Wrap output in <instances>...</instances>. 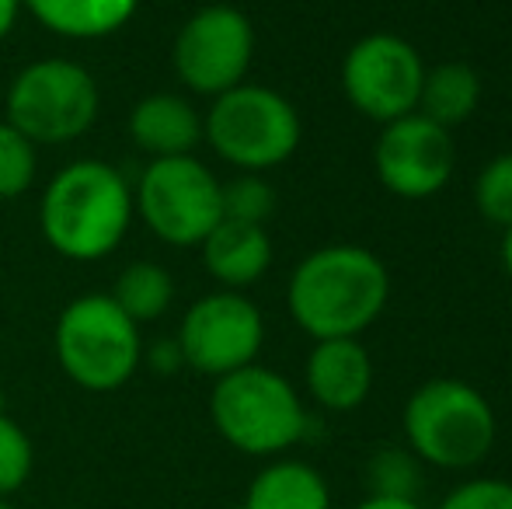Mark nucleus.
I'll return each instance as SVG.
<instances>
[{"label":"nucleus","mask_w":512,"mask_h":509,"mask_svg":"<svg viewBox=\"0 0 512 509\" xmlns=\"http://www.w3.org/2000/svg\"><path fill=\"white\" fill-rule=\"evenodd\" d=\"M474 206H478L481 220L495 227L512 224V154H499L478 171L474 182Z\"/></svg>","instance_id":"23"},{"label":"nucleus","mask_w":512,"mask_h":509,"mask_svg":"<svg viewBox=\"0 0 512 509\" xmlns=\"http://www.w3.org/2000/svg\"><path fill=\"white\" fill-rule=\"evenodd\" d=\"M108 297L119 304V311L126 314L136 325H150V321L164 318L171 311V300H175V279L164 269L161 262H129L126 269L115 276V286Z\"/></svg>","instance_id":"19"},{"label":"nucleus","mask_w":512,"mask_h":509,"mask_svg":"<svg viewBox=\"0 0 512 509\" xmlns=\"http://www.w3.org/2000/svg\"><path fill=\"white\" fill-rule=\"evenodd\" d=\"M39 175V147L0 119V203H14Z\"/></svg>","instance_id":"21"},{"label":"nucleus","mask_w":512,"mask_h":509,"mask_svg":"<svg viewBox=\"0 0 512 509\" xmlns=\"http://www.w3.org/2000/svg\"><path fill=\"white\" fill-rule=\"evenodd\" d=\"M300 116L293 102L265 84H237L213 98L203 116V140L237 175H265L300 147Z\"/></svg>","instance_id":"6"},{"label":"nucleus","mask_w":512,"mask_h":509,"mask_svg":"<svg viewBox=\"0 0 512 509\" xmlns=\"http://www.w3.org/2000/svg\"><path fill=\"white\" fill-rule=\"evenodd\" d=\"M391 276L370 248L324 245L293 269L286 307L314 342L359 339L384 314Z\"/></svg>","instance_id":"1"},{"label":"nucleus","mask_w":512,"mask_h":509,"mask_svg":"<svg viewBox=\"0 0 512 509\" xmlns=\"http://www.w3.org/2000/svg\"><path fill=\"white\" fill-rule=\"evenodd\" d=\"M35 471V447L18 419L0 408V499H11L28 485Z\"/></svg>","instance_id":"22"},{"label":"nucleus","mask_w":512,"mask_h":509,"mask_svg":"<svg viewBox=\"0 0 512 509\" xmlns=\"http://www.w3.org/2000/svg\"><path fill=\"white\" fill-rule=\"evenodd\" d=\"M56 363L81 391L112 394L143 367L140 325L119 311L108 293H81L56 318Z\"/></svg>","instance_id":"5"},{"label":"nucleus","mask_w":512,"mask_h":509,"mask_svg":"<svg viewBox=\"0 0 512 509\" xmlns=\"http://www.w3.org/2000/svg\"><path fill=\"white\" fill-rule=\"evenodd\" d=\"M307 394L324 412H356L373 391V360L359 339L314 342L304 367Z\"/></svg>","instance_id":"13"},{"label":"nucleus","mask_w":512,"mask_h":509,"mask_svg":"<svg viewBox=\"0 0 512 509\" xmlns=\"http://www.w3.org/2000/svg\"><path fill=\"white\" fill-rule=\"evenodd\" d=\"M21 11H25V4H21V0H0V42H4L7 35L14 32Z\"/></svg>","instance_id":"28"},{"label":"nucleus","mask_w":512,"mask_h":509,"mask_svg":"<svg viewBox=\"0 0 512 509\" xmlns=\"http://www.w3.org/2000/svg\"><path fill=\"white\" fill-rule=\"evenodd\" d=\"M377 178L387 192L398 199H432L446 189L457 164L450 129L436 126L422 112L394 119L384 126L377 147H373Z\"/></svg>","instance_id":"12"},{"label":"nucleus","mask_w":512,"mask_h":509,"mask_svg":"<svg viewBox=\"0 0 512 509\" xmlns=\"http://www.w3.org/2000/svg\"><path fill=\"white\" fill-rule=\"evenodd\" d=\"M143 363H147L150 370H157V374H175V370H182V349H178L175 339H161L154 342L150 349H143Z\"/></svg>","instance_id":"26"},{"label":"nucleus","mask_w":512,"mask_h":509,"mask_svg":"<svg viewBox=\"0 0 512 509\" xmlns=\"http://www.w3.org/2000/svg\"><path fill=\"white\" fill-rule=\"evenodd\" d=\"M478 102H481L478 70L453 60V63H439V67L425 70L415 112H422V116L432 119L436 126L453 129L474 116Z\"/></svg>","instance_id":"18"},{"label":"nucleus","mask_w":512,"mask_h":509,"mask_svg":"<svg viewBox=\"0 0 512 509\" xmlns=\"http://www.w3.org/2000/svg\"><path fill=\"white\" fill-rule=\"evenodd\" d=\"M425 63L408 39L373 32L352 42L342 60V91L359 116L387 126L418 109Z\"/></svg>","instance_id":"11"},{"label":"nucleus","mask_w":512,"mask_h":509,"mask_svg":"<svg viewBox=\"0 0 512 509\" xmlns=\"http://www.w3.org/2000/svg\"><path fill=\"white\" fill-rule=\"evenodd\" d=\"M408 450L439 471H471L492 454L499 419L485 394L460 377H432L401 412Z\"/></svg>","instance_id":"3"},{"label":"nucleus","mask_w":512,"mask_h":509,"mask_svg":"<svg viewBox=\"0 0 512 509\" xmlns=\"http://www.w3.org/2000/svg\"><path fill=\"white\" fill-rule=\"evenodd\" d=\"M129 140L136 150L161 161V157H189L203 143V116L185 95L154 91L129 109Z\"/></svg>","instance_id":"14"},{"label":"nucleus","mask_w":512,"mask_h":509,"mask_svg":"<svg viewBox=\"0 0 512 509\" xmlns=\"http://www.w3.org/2000/svg\"><path fill=\"white\" fill-rule=\"evenodd\" d=\"M255 60V25L241 7L206 4L182 21L171 67L192 95L216 98L248 81Z\"/></svg>","instance_id":"9"},{"label":"nucleus","mask_w":512,"mask_h":509,"mask_svg":"<svg viewBox=\"0 0 512 509\" xmlns=\"http://www.w3.org/2000/svg\"><path fill=\"white\" fill-rule=\"evenodd\" d=\"M133 217V185L102 157L63 164L39 199L42 238L67 262L108 258L129 234Z\"/></svg>","instance_id":"2"},{"label":"nucleus","mask_w":512,"mask_h":509,"mask_svg":"<svg viewBox=\"0 0 512 509\" xmlns=\"http://www.w3.org/2000/svg\"><path fill=\"white\" fill-rule=\"evenodd\" d=\"M136 217L171 248H199L223 220V182L209 164L189 157L147 161L133 189Z\"/></svg>","instance_id":"8"},{"label":"nucleus","mask_w":512,"mask_h":509,"mask_svg":"<svg viewBox=\"0 0 512 509\" xmlns=\"http://www.w3.org/2000/svg\"><path fill=\"white\" fill-rule=\"evenodd\" d=\"M366 485H370V496L418 499V492H422V461L408 447H380L366 461Z\"/></svg>","instance_id":"20"},{"label":"nucleus","mask_w":512,"mask_h":509,"mask_svg":"<svg viewBox=\"0 0 512 509\" xmlns=\"http://www.w3.org/2000/svg\"><path fill=\"white\" fill-rule=\"evenodd\" d=\"M502 269H506V276L512 279V224L502 231Z\"/></svg>","instance_id":"29"},{"label":"nucleus","mask_w":512,"mask_h":509,"mask_svg":"<svg viewBox=\"0 0 512 509\" xmlns=\"http://www.w3.org/2000/svg\"><path fill=\"white\" fill-rule=\"evenodd\" d=\"M436 509H512L509 478H467L443 496Z\"/></svg>","instance_id":"25"},{"label":"nucleus","mask_w":512,"mask_h":509,"mask_svg":"<svg viewBox=\"0 0 512 509\" xmlns=\"http://www.w3.org/2000/svg\"><path fill=\"white\" fill-rule=\"evenodd\" d=\"M276 210V192L262 175H237L223 182V220L262 224Z\"/></svg>","instance_id":"24"},{"label":"nucleus","mask_w":512,"mask_h":509,"mask_svg":"<svg viewBox=\"0 0 512 509\" xmlns=\"http://www.w3.org/2000/svg\"><path fill=\"white\" fill-rule=\"evenodd\" d=\"M0 509H18V506H14L11 499H0Z\"/></svg>","instance_id":"30"},{"label":"nucleus","mask_w":512,"mask_h":509,"mask_svg":"<svg viewBox=\"0 0 512 509\" xmlns=\"http://www.w3.org/2000/svg\"><path fill=\"white\" fill-rule=\"evenodd\" d=\"M209 276L220 290L244 293L269 272L272 265V238L262 224H241V220H220L206 241L199 245Z\"/></svg>","instance_id":"15"},{"label":"nucleus","mask_w":512,"mask_h":509,"mask_svg":"<svg viewBox=\"0 0 512 509\" xmlns=\"http://www.w3.org/2000/svg\"><path fill=\"white\" fill-rule=\"evenodd\" d=\"M241 509H331L328 478L307 461L276 457L248 482Z\"/></svg>","instance_id":"17"},{"label":"nucleus","mask_w":512,"mask_h":509,"mask_svg":"<svg viewBox=\"0 0 512 509\" xmlns=\"http://www.w3.org/2000/svg\"><path fill=\"white\" fill-rule=\"evenodd\" d=\"M175 342L185 367L216 381L258 363L265 346V318L244 293L213 290L189 304L178 321Z\"/></svg>","instance_id":"10"},{"label":"nucleus","mask_w":512,"mask_h":509,"mask_svg":"<svg viewBox=\"0 0 512 509\" xmlns=\"http://www.w3.org/2000/svg\"><path fill=\"white\" fill-rule=\"evenodd\" d=\"M102 112V91L84 63L46 56L11 77L4 95V123L35 147H67L88 136Z\"/></svg>","instance_id":"7"},{"label":"nucleus","mask_w":512,"mask_h":509,"mask_svg":"<svg viewBox=\"0 0 512 509\" xmlns=\"http://www.w3.org/2000/svg\"><path fill=\"white\" fill-rule=\"evenodd\" d=\"M352 509H425L418 499H398V496H366L363 503Z\"/></svg>","instance_id":"27"},{"label":"nucleus","mask_w":512,"mask_h":509,"mask_svg":"<svg viewBox=\"0 0 512 509\" xmlns=\"http://www.w3.org/2000/svg\"><path fill=\"white\" fill-rule=\"evenodd\" d=\"M39 28L56 39L98 42L122 32L140 11V0H21Z\"/></svg>","instance_id":"16"},{"label":"nucleus","mask_w":512,"mask_h":509,"mask_svg":"<svg viewBox=\"0 0 512 509\" xmlns=\"http://www.w3.org/2000/svg\"><path fill=\"white\" fill-rule=\"evenodd\" d=\"M209 419L220 440L248 457H279L307 436V408L279 370L251 363L216 377Z\"/></svg>","instance_id":"4"}]
</instances>
